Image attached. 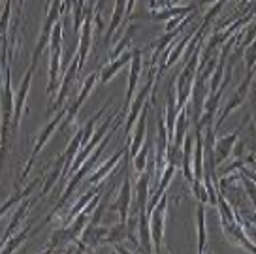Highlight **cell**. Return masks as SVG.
<instances>
[{
	"mask_svg": "<svg viewBox=\"0 0 256 254\" xmlns=\"http://www.w3.org/2000/svg\"><path fill=\"white\" fill-rule=\"evenodd\" d=\"M202 46V44H200ZM194 49L190 53V56L186 58V64L181 70V74L177 76L176 81V96H177V110L184 108L186 104L190 102V92H192V85H194V80H196V72H198V66H200V55H202V48Z\"/></svg>",
	"mask_w": 256,
	"mask_h": 254,
	"instance_id": "1",
	"label": "cell"
},
{
	"mask_svg": "<svg viewBox=\"0 0 256 254\" xmlns=\"http://www.w3.org/2000/svg\"><path fill=\"white\" fill-rule=\"evenodd\" d=\"M62 26L64 24L58 21L55 23L51 30V40H49V81H48V96L49 104L53 98L56 83H58V72H60V60H62Z\"/></svg>",
	"mask_w": 256,
	"mask_h": 254,
	"instance_id": "2",
	"label": "cell"
},
{
	"mask_svg": "<svg viewBox=\"0 0 256 254\" xmlns=\"http://www.w3.org/2000/svg\"><path fill=\"white\" fill-rule=\"evenodd\" d=\"M154 62H156V56H152V66L151 72H149V78L145 81L144 88L136 94V98H132L130 102V112L126 113V119H124V136L130 138V132L134 130V124H136L138 117L142 115V110L147 104V98L151 96L152 88H154V81H156V68H154Z\"/></svg>",
	"mask_w": 256,
	"mask_h": 254,
	"instance_id": "3",
	"label": "cell"
},
{
	"mask_svg": "<svg viewBox=\"0 0 256 254\" xmlns=\"http://www.w3.org/2000/svg\"><path fill=\"white\" fill-rule=\"evenodd\" d=\"M166 209H168V194L158 200V204L149 211V230H151L152 248L154 252L164 250V226H166Z\"/></svg>",
	"mask_w": 256,
	"mask_h": 254,
	"instance_id": "4",
	"label": "cell"
},
{
	"mask_svg": "<svg viewBox=\"0 0 256 254\" xmlns=\"http://www.w3.org/2000/svg\"><path fill=\"white\" fill-rule=\"evenodd\" d=\"M252 76H254V72H248L247 76H245V80L240 83V87L236 88V92L232 94V98L228 100V104L222 108V112H220V115H218V119L213 122V128H215V132L218 130V128L224 124V120L230 117V113L236 112L238 108H241L243 104H245V100H247L248 96V88H250V83H252Z\"/></svg>",
	"mask_w": 256,
	"mask_h": 254,
	"instance_id": "5",
	"label": "cell"
},
{
	"mask_svg": "<svg viewBox=\"0 0 256 254\" xmlns=\"http://www.w3.org/2000/svg\"><path fill=\"white\" fill-rule=\"evenodd\" d=\"M38 58H40V55H34V53H32L30 66H28V70H26V74H24L21 85H19V90H17V94H16V100H14V119H12V128L19 126V120H21V115H23L24 104H26V96H28V90H30L32 76H34V70H36Z\"/></svg>",
	"mask_w": 256,
	"mask_h": 254,
	"instance_id": "6",
	"label": "cell"
},
{
	"mask_svg": "<svg viewBox=\"0 0 256 254\" xmlns=\"http://www.w3.org/2000/svg\"><path fill=\"white\" fill-rule=\"evenodd\" d=\"M66 113H68V104L66 106H62L58 112H56V115L53 117V120H49L48 124H46V128L40 132V136H38V142L34 143V147H32V152H30V158H28V162H26V168H24L23 172V179L28 175V172L32 170V164H34V160H36V156H38V152L44 149V145L49 142V138L53 136V132H55L56 128H58V124L64 120V117H66Z\"/></svg>",
	"mask_w": 256,
	"mask_h": 254,
	"instance_id": "7",
	"label": "cell"
},
{
	"mask_svg": "<svg viewBox=\"0 0 256 254\" xmlns=\"http://www.w3.org/2000/svg\"><path fill=\"white\" fill-rule=\"evenodd\" d=\"M140 76H142V51L140 49H132V58H130V74H128V85L126 94H124V102H122V110L120 112L126 115L130 102L136 94L138 85H140Z\"/></svg>",
	"mask_w": 256,
	"mask_h": 254,
	"instance_id": "8",
	"label": "cell"
},
{
	"mask_svg": "<svg viewBox=\"0 0 256 254\" xmlns=\"http://www.w3.org/2000/svg\"><path fill=\"white\" fill-rule=\"evenodd\" d=\"M222 224V232L224 236L228 238V241H232L236 245H240L243 250H248V252H256V243L250 241L247 234H245V228H243V222L241 218H234V220H228V222H220Z\"/></svg>",
	"mask_w": 256,
	"mask_h": 254,
	"instance_id": "9",
	"label": "cell"
},
{
	"mask_svg": "<svg viewBox=\"0 0 256 254\" xmlns=\"http://www.w3.org/2000/svg\"><path fill=\"white\" fill-rule=\"evenodd\" d=\"M96 80H98V72H92V74H88L87 78L83 80V83H81V90L80 94H78V98L74 100L72 104H68V113H66V117H64L62 120V126H70L74 122V119H76V115H78V112H80V108L83 106V102L88 98V94H90V90L94 88L96 85Z\"/></svg>",
	"mask_w": 256,
	"mask_h": 254,
	"instance_id": "10",
	"label": "cell"
},
{
	"mask_svg": "<svg viewBox=\"0 0 256 254\" xmlns=\"http://www.w3.org/2000/svg\"><path fill=\"white\" fill-rule=\"evenodd\" d=\"M80 76V60H78V55L72 56V60L68 62V68L64 72L62 80H60V88H58V96H56L55 104H51L49 106V112H58L60 108L64 106L66 102V96H68V88L72 85L74 78H78Z\"/></svg>",
	"mask_w": 256,
	"mask_h": 254,
	"instance_id": "11",
	"label": "cell"
},
{
	"mask_svg": "<svg viewBox=\"0 0 256 254\" xmlns=\"http://www.w3.org/2000/svg\"><path fill=\"white\" fill-rule=\"evenodd\" d=\"M241 132H243V126H240L238 130H234L232 134H226V136H220V138H216L215 140V164L216 166H220L224 164L226 160L232 156L234 152V147H236V143L240 140Z\"/></svg>",
	"mask_w": 256,
	"mask_h": 254,
	"instance_id": "12",
	"label": "cell"
},
{
	"mask_svg": "<svg viewBox=\"0 0 256 254\" xmlns=\"http://www.w3.org/2000/svg\"><path fill=\"white\" fill-rule=\"evenodd\" d=\"M130 202H132V181H130V175H126L124 181H122V186H120V190H119V196H117V200L110 206L112 211L119 213L120 222H126L128 220V214H130Z\"/></svg>",
	"mask_w": 256,
	"mask_h": 254,
	"instance_id": "13",
	"label": "cell"
},
{
	"mask_svg": "<svg viewBox=\"0 0 256 254\" xmlns=\"http://www.w3.org/2000/svg\"><path fill=\"white\" fill-rule=\"evenodd\" d=\"M124 154H126V149H119V151L113 154L112 158L106 160L104 164L98 168L94 174L88 175V177H87V183L88 184H100V183H102V181H104L108 175L117 170V166L120 164V160L124 158Z\"/></svg>",
	"mask_w": 256,
	"mask_h": 254,
	"instance_id": "14",
	"label": "cell"
},
{
	"mask_svg": "<svg viewBox=\"0 0 256 254\" xmlns=\"http://www.w3.org/2000/svg\"><path fill=\"white\" fill-rule=\"evenodd\" d=\"M147 112H149V102L144 106V112L138 117L136 124H134V136H132V142H130V156L138 154V151L144 147L145 143V134H147Z\"/></svg>",
	"mask_w": 256,
	"mask_h": 254,
	"instance_id": "15",
	"label": "cell"
},
{
	"mask_svg": "<svg viewBox=\"0 0 256 254\" xmlns=\"http://www.w3.org/2000/svg\"><path fill=\"white\" fill-rule=\"evenodd\" d=\"M181 151H183V160H181V170H183V175L184 179L192 183L194 181V172H192V151H194V130L188 128V132L184 136L183 140V147H181Z\"/></svg>",
	"mask_w": 256,
	"mask_h": 254,
	"instance_id": "16",
	"label": "cell"
},
{
	"mask_svg": "<svg viewBox=\"0 0 256 254\" xmlns=\"http://www.w3.org/2000/svg\"><path fill=\"white\" fill-rule=\"evenodd\" d=\"M130 58H132V48L126 49L124 53H120L115 60H110V62L106 64L104 68L100 70V81H102V83H108L112 78H115L126 64H130Z\"/></svg>",
	"mask_w": 256,
	"mask_h": 254,
	"instance_id": "17",
	"label": "cell"
},
{
	"mask_svg": "<svg viewBox=\"0 0 256 254\" xmlns=\"http://www.w3.org/2000/svg\"><path fill=\"white\" fill-rule=\"evenodd\" d=\"M149 186H151V172L145 170L140 174L136 183V202L138 213H147V204H149Z\"/></svg>",
	"mask_w": 256,
	"mask_h": 254,
	"instance_id": "18",
	"label": "cell"
},
{
	"mask_svg": "<svg viewBox=\"0 0 256 254\" xmlns=\"http://www.w3.org/2000/svg\"><path fill=\"white\" fill-rule=\"evenodd\" d=\"M196 10V6H179V4H172L166 8L160 10H151V19L152 21H170L174 17L179 16H188Z\"/></svg>",
	"mask_w": 256,
	"mask_h": 254,
	"instance_id": "19",
	"label": "cell"
},
{
	"mask_svg": "<svg viewBox=\"0 0 256 254\" xmlns=\"http://www.w3.org/2000/svg\"><path fill=\"white\" fill-rule=\"evenodd\" d=\"M124 17H126V0H115V6H113V12H112V21H110V26H108L104 36L106 46L112 42L113 34L117 32V28L120 26Z\"/></svg>",
	"mask_w": 256,
	"mask_h": 254,
	"instance_id": "20",
	"label": "cell"
},
{
	"mask_svg": "<svg viewBox=\"0 0 256 254\" xmlns=\"http://www.w3.org/2000/svg\"><path fill=\"white\" fill-rule=\"evenodd\" d=\"M32 206V200H26L23 206H19L16 209V213H14V216H12V220H10L8 228H6V232H4V236H2V239H0V245H4L6 241H8V238H12L14 234L17 232V228L21 226V222H23L24 218H26V214H28V209H30Z\"/></svg>",
	"mask_w": 256,
	"mask_h": 254,
	"instance_id": "21",
	"label": "cell"
},
{
	"mask_svg": "<svg viewBox=\"0 0 256 254\" xmlns=\"http://www.w3.org/2000/svg\"><path fill=\"white\" fill-rule=\"evenodd\" d=\"M196 224H198V252H206L208 250V224H206V211H204V204L198 202V209H196Z\"/></svg>",
	"mask_w": 256,
	"mask_h": 254,
	"instance_id": "22",
	"label": "cell"
},
{
	"mask_svg": "<svg viewBox=\"0 0 256 254\" xmlns=\"http://www.w3.org/2000/svg\"><path fill=\"white\" fill-rule=\"evenodd\" d=\"M62 170H64V156L60 154V156L56 158L53 170L49 172V175L46 177V181H44V186H42V198H46L49 192H51V188H53V186L56 184V181H58V177L62 175Z\"/></svg>",
	"mask_w": 256,
	"mask_h": 254,
	"instance_id": "23",
	"label": "cell"
},
{
	"mask_svg": "<svg viewBox=\"0 0 256 254\" xmlns=\"http://www.w3.org/2000/svg\"><path fill=\"white\" fill-rule=\"evenodd\" d=\"M36 184H38V181H32V183L28 184V186H24L23 190L16 192V194H14V196H12V198H10L8 202H6V204H2V206H0V216H2V214L6 213V211H10L12 207L16 206L17 202H21V200L30 198V194H32V190H34V186H36Z\"/></svg>",
	"mask_w": 256,
	"mask_h": 254,
	"instance_id": "24",
	"label": "cell"
},
{
	"mask_svg": "<svg viewBox=\"0 0 256 254\" xmlns=\"http://www.w3.org/2000/svg\"><path fill=\"white\" fill-rule=\"evenodd\" d=\"M134 32H136V26L132 24V26H130V28L126 30V34H124V36H122V38L119 40V44L115 46V49H113L112 53H110V60H115V58H117L120 53H124L126 49H130V44H132V38H134Z\"/></svg>",
	"mask_w": 256,
	"mask_h": 254,
	"instance_id": "25",
	"label": "cell"
},
{
	"mask_svg": "<svg viewBox=\"0 0 256 254\" xmlns=\"http://www.w3.org/2000/svg\"><path fill=\"white\" fill-rule=\"evenodd\" d=\"M96 194H100V190H96V188H90V190L85 192V194H83V196H81V198L78 200V204H76V206H74L72 209H70V213H68V216H66V222H70V220H72L76 214L81 213V211H83V207L87 206L88 202L94 198Z\"/></svg>",
	"mask_w": 256,
	"mask_h": 254,
	"instance_id": "26",
	"label": "cell"
},
{
	"mask_svg": "<svg viewBox=\"0 0 256 254\" xmlns=\"http://www.w3.org/2000/svg\"><path fill=\"white\" fill-rule=\"evenodd\" d=\"M28 234H30V226H26L24 230H21L19 234H17L16 238H12V241L10 243H4V245L0 246V252L8 254V252H14L17 246L21 245L23 241H26V238H28Z\"/></svg>",
	"mask_w": 256,
	"mask_h": 254,
	"instance_id": "27",
	"label": "cell"
},
{
	"mask_svg": "<svg viewBox=\"0 0 256 254\" xmlns=\"http://www.w3.org/2000/svg\"><path fill=\"white\" fill-rule=\"evenodd\" d=\"M147 156H149V145H147V142H145L144 147L138 151V154L132 156V162H134V172H136L138 175L147 170Z\"/></svg>",
	"mask_w": 256,
	"mask_h": 254,
	"instance_id": "28",
	"label": "cell"
},
{
	"mask_svg": "<svg viewBox=\"0 0 256 254\" xmlns=\"http://www.w3.org/2000/svg\"><path fill=\"white\" fill-rule=\"evenodd\" d=\"M64 243H72V241H70V238H68V230H66V228H58V230H55L53 234H51V239H49V246H48V252L55 250L56 246L64 245Z\"/></svg>",
	"mask_w": 256,
	"mask_h": 254,
	"instance_id": "29",
	"label": "cell"
},
{
	"mask_svg": "<svg viewBox=\"0 0 256 254\" xmlns=\"http://www.w3.org/2000/svg\"><path fill=\"white\" fill-rule=\"evenodd\" d=\"M241 184H243V188H245V192H247L248 202L252 204V207H254V211H256V181L254 179H250L248 175L241 174Z\"/></svg>",
	"mask_w": 256,
	"mask_h": 254,
	"instance_id": "30",
	"label": "cell"
},
{
	"mask_svg": "<svg viewBox=\"0 0 256 254\" xmlns=\"http://www.w3.org/2000/svg\"><path fill=\"white\" fill-rule=\"evenodd\" d=\"M10 16H12V0H6L4 12H2V16H0V38H2V42H6V32H8Z\"/></svg>",
	"mask_w": 256,
	"mask_h": 254,
	"instance_id": "31",
	"label": "cell"
},
{
	"mask_svg": "<svg viewBox=\"0 0 256 254\" xmlns=\"http://www.w3.org/2000/svg\"><path fill=\"white\" fill-rule=\"evenodd\" d=\"M134 6H136V0H128V2H126V17L132 16V12H134Z\"/></svg>",
	"mask_w": 256,
	"mask_h": 254,
	"instance_id": "32",
	"label": "cell"
},
{
	"mask_svg": "<svg viewBox=\"0 0 256 254\" xmlns=\"http://www.w3.org/2000/svg\"><path fill=\"white\" fill-rule=\"evenodd\" d=\"M248 224H256V213L252 214V216H250V218H248Z\"/></svg>",
	"mask_w": 256,
	"mask_h": 254,
	"instance_id": "33",
	"label": "cell"
},
{
	"mask_svg": "<svg viewBox=\"0 0 256 254\" xmlns=\"http://www.w3.org/2000/svg\"><path fill=\"white\" fill-rule=\"evenodd\" d=\"M172 2H174V4H179V2H181V0H172Z\"/></svg>",
	"mask_w": 256,
	"mask_h": 254,
	"instance_id": "34",
	"label": "cell"
},
{
	"mask_svg": "<svg viewBox=\"0 0 256 254\" xmlns=\"http://www.w3.org/2000/svg\"><path fill=\"white\" fill-rule=\"evenodd\" d=\"M0 2H2V0H0Z\"/></svg>",
	"mask_w": 256,
	"mask_h": 254,
	"instance_id": "35",
	"label": "cell"
}]
</instances>
